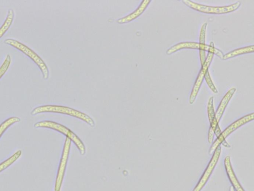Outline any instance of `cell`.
<instances>
[{
  "instance_id": "cell-1",
  "label": "cell",
  "mask_w": 254,
  "mask_h": 191,
  "mask_svg": "<svg viewBox=\"0 0 254 191\" xmlns=\"http://www.w3.org/2000/svg\"><path fill=\"white\" fill-rule=\"evenodd\" d=\"M43 113H55L71 116L79 119L92 127L95 126V122L89 116L71 108L56 105H46L35 108L31 113L32 115L35 116Z\"/></svg>"
},
{
  "instance_id": "cell-2",
  "label": "cell",
  "mask_w": 254,
  "mask_h": 191,
  "mask_svg": "<svg viewBox=\"0 0 254 191\" xmlns=\"http://www.w3.org/2000/svg\"><path fill=\"white\" fill-rule=\"evenodd\" d=\"M4 43L18 50L30 58L41 70L44 79L48 80L49 78L50 72L48 67L43 59L32 49L22 43L14 39H6L4 41Z\"/></svg>"
},
{
  "instance_id": "cell-3",
  "label": "cell",
  "mask_w": 254,
  "mask_h": 191,
  "mask_svg": "<svg viewBox=\"0 0 254 191\" xmlns=\"http://www.w3.org/2000/svg\"><path fill=\"white\" fill-rule=\"evenodd\" d=\"M34 127L50 128L64 134L75 143L82 155L86 153V148L83 142L76 134L66 127L54 122L44 121L36 123Z\"/></svg>"
},
{
  "instance_id": "cell-4",
  "label": "cell",
  "mask_w": 254,
  "mask_h": 191,
  "mask_svg": "<svg viewBox=\"0 0 254 191\" xmlns=\"http://www.w3.org/2000/svg\"><path fill=\"white\" fill-rule=\"evenodd\" d=\"M182 2L187 6L195 11L209 14H224L229 13L236 11L241 5V3L240 1L237 2L231 5L222 7L206 6L191 1H189V0H183Z\"/></svg>"
},
{
  "instance_id": "cell-5",
  "label": "cell",
  "mask_w": 254,
  "mask_h": 191,
  "mask_svg": "<svg viewBox=\"0 0 254 191\" xmlns=\"http://www.w3.org/2000/svg\"><path fill=\"white\" fill-rule=\"evenodd\" d=\"M214 44L211 42L209 45V49L207 58L204 64L201 66V69L199 72L196 80L193 85L190 97V104L192 105L195 102L197 95L202 85L206 72L208 71V68L212 62L214 56Z\"/></svg>"
},
{
  "instance_id": "cell-6",
  "label": "cell",
  "mask_w": 254,
  "mask_h": 191,
  "mask_svg": "<svg viewBox=\"0 0 254 191\" xmlns=\"http://www.w3.org/2000/svg\"><path fill=\"white\" fill-rule=\"evenodd\" d=\"M254 113L246 115L228 127L213 142L209 150V155H212L216 148L233 132L242 126L254 120Z\"/></svg>"
},
{
  "instance_id": "cell-7",
  "label": "cell",
  "mask_w": 254,
  "mask_h": 191,
  "mask_svg": "<svg viewBox=\"0 0 254 191\" xmlns=\"http://www.w3.org/2000/svg\"><path fill=\"white\" fill-rule=\"evenodd\" d=\"M221 152V144L219 145L214 151L212 157L207 167L192 191H201L205 186L219 160Z\"/></svg>"
},
{
  "instance_id": "cell-8",
  "label": "cell",
  "mask_w": 254,
  "mask_h": 191,
  "mask_svg": "<svg viewBox=\"0 0 254 191\" xmlns=\"http://www.w3.org/2000/svg\"><path fill=\"white\" fill-rule=\"evenodd\" d=\"M71 144V140L69 138L66 137L58 172L55 185V191H61L67 164Z\"/></svg>"
},
{
  "instance_id": "cell-9",
  "label": "cell",
  "mask_w": 254,
  "mask_h": 191,
  "mask_svg": "<svg viewBox=\"0 0 254 191\" xmlns=\"http://www.w3.org/2000/svg\"><path fill=\"white\" fill-rule=\"evenodd\" d=\"M224 166L228 179L235 191H245L237 179L233 170L230 157L227 156L224 159Z\"/></svg>"
},
{
  "instance_id": "cell-10",
  "label": "cell",
  "mask_w": 254,
  "mask_h": 191,
  "mask_svg": "<svg viewBox=\"0 0 254 191\" xmlns=\"http://www.w3.org/2000/svg\"><path fill=\"white\" fill-rule=\"evenodd\" d=\"M214 97L209 98L207 105V112L209 121L210 124V127L213 129L214 134L218 137L222 131L219 127V123L217 122L215 118V113L213 106Z\"/></svg>"
},
{
  "instance_id": "cell-11",
  "label": "cell",
  "mask_w": 254,
  "mask_h": 191,
  "mask_svg": "<svg viewBox=\"0 0 254 191\" xmlns=\"http://www.w3.org/2000/svg\"><path fill=\"white\" fill-rule=\"evenodd\" d=\"M151 2V1H149V0H145V1H143L138 8L133 12L125 17L120 19L117 21V22L120 24H125L130 22L136 19L143 13Z\"/></svg>"
},
{
  "instance_id": "cell-12",
  "label": "cell",
  "mask_w": 254,
  "mask_h": 191,
  "mask_svg": "<svg viewBox=\"0 0 254 191\" xmlns=\"http://www.w3.org/2000/svg\"><path fill=\"white\" fill-rule=\"evenodd\" d=\"M236 91V88H233L230 89L222 98L221 101L219 105L218 108L215 113V118L217 122L219 123L223 114L224 111L227 107L229 101L231 99L233 95Z\"/></svg>"
},
{
  "instance_id": "cell-13",
  "label": "cell",
  "mask_w": 254,
  "mask_h": 191,
  "mask_svg": "<svg viewBox=\"0 0 254 191\" xmlns=\"http://www.w3.org/2000/svg\"><path fill=\"white\" fill-rule=\"evenodd\" d=\"M207 23H205L201 27L199 43V56L201 66L204 64L206 59L205 52H208L209 46L205 43L206 30L207 27Z\"/></svg>"
},
{
  "instance_id": "cell-14",
  "label": "cell",
  "mask_w": 254,
  "mask_h": 191,
  "mask_svg": "<svg viewBox=\"0 0 254 191\" xmlns=\"http://www.w3.org/2000/svg\"><path fill=\"white\" fill-rule=\"evenodd\" d=\"M183 49L199 50V43L195 42H183L170 48L166 52L167 55H171Z\"/></svg>"
},
{
  "instance_id": "cell-15",
  "label": "cell",
  "mask_w": 254,
  "mask_h": 191,
  "mask_svg": "<svg viewBox=\"0 0 254 191\" xmlns=\"http://www.w3.org/2000/svg\"><path fill=\"white\" fill-rule=\"evenodd\" d=\"M254 51V45L241 48L232 51L225 55H224L222 60L226 61L233 58L238 56L244 54L253 53Z\"/></svg>"
},
{
  "instance_id": "cell-16",
  "label": "cell",
  "mask_w": 254,
  "mask_h": 191,
  "mask_svg": "<svg viewBox=\"0 0 254 191\" xmlns=\"http://www.w3.org/2000/svg\"><path fill=\"white\" fill-rule=\"evenodd\" d=\"M15 18V13L13 9H10L7 14L6 19L3 25L0 28V39H1L4 35L9 30L12 25Z\"/></svg>"
},
{
  "instance_id": "cell-17",
  "label": "cell",
  "mask_w": 254,
  "mask_h": 191,
  "mask_svg": "<svg viewBox=\"0 0 254 191\" xmlns=\"http://www.w3.org/2000/svg\"><path fill=\"white\" fill-rule=\"evenodd\" d=\"M22 152L21 150H18L14 153L9 158L7 159L4 162L0 163V173L3 171L11 165H12L22 155Z\"/></svg>"
},
{
  "instance_id": "cell-18",
  "label": "cell",
  "mask_w": 254,
  "mask_h": 191,
  "mask_svg": "<svg viewBox=\"0 0 254 191\" xmlns=\"http://www.w3.org/2000/svg\"><path fill=\"white\" fill-rule=\"evenodd\" d=\"M21 121L20 118L14 117H11L3 122L0 125V138L9 127L17 123L20 122Z\"/></svg>"
},
{
  "instance_id": "cell-19",
  "label": "cell",
  "mask_w": 254,
  "mask_h": 191,
  "mask_svg": "<svg viewBox=\"0 0 254 191\" xmlns=\"http://www.w3.org/2000/svg\"><path fill=\"white\" fill-rule=\"evenodd\" d=\"M11 58L9 55H8L2 66L0 67V79L6 74L11 65Z\"/></svg>"
},
{
  "instance_id": "cell-20",
  "label": "cell",
  "mask_w": 254,
  "mask_h": 191,
  "mask_svg": "<svg viewBox=\"0 0 254 191\" xmlns=\"http://www.w3.org/2000/svg\"><path fill=\"white\" fill-rule=\"evenodd\" d=\"M204 79H205V80H206V82L208 87L211 89V90L215 94L218 93V92L217 90L216 89L215 85H214V84L212 81V79L211 78V77H210V74H209L208 71H207L206 72V73L204 75Z\"/></svg>"
},
{
  "instance_id": "cell-21",
  "label": "cell",
  "mask_w": 254,
  "mask_h": 191,
  "mask_svg": "<svg viewBox=\"0 0 254 191\" xmlns=\"http://www.w3.org/2000/svg\"><path fill=\"white\" fill-rule=\"evenodd\" d=\"M214 132L213 129L210 127L208 131V141L210 144L212 143L214 139Z\"/></svg>"
},
{
  "instance_id": "cell-22",
  "label": "cell",
  "mask_w": 254,
  "mask_h": 191,
  "mask_svg": "<svg viewBox=\"0 0 254 191\" xmlns=\"http://www.w3.org/2000/svg\"><path fill=\"white\" fill-rule=\"evenodd\" d=\"M214 55H216L221 60H222L224 56L223 53L216 48H214Z\"/></svg>"
},
{
  "instance_id": "cell-23",
  "label": "cell",
  "mask_w": 254,
  "mask_h": 191,
  "mask_svg": "<svg viewBox=\"0 0 254 191\" xmlns=\"http://www.w3.org/2000/svg\"><path fill=\"white\" fill-rule=\"evenodd\" d=\"M221 144H222L224 146L227 148H230L231 145L226 141V140H224Z\"/></svg>"
},
{
  "instance_id": "cell-24",
  "label": "cell",
  "mask_w": 254,
  "mask_h": 191,
  "mask_svg": "<svg viewBox=\"0 0 254 191\" xmlns=\"http://www.w3.org/2000/svg\"><path fill=\"white\" fill-rule=\"evenodd\" d=\"M229 191H235V190L232 186H230L229 189Z\"/></svg>"
}]
</instances>
